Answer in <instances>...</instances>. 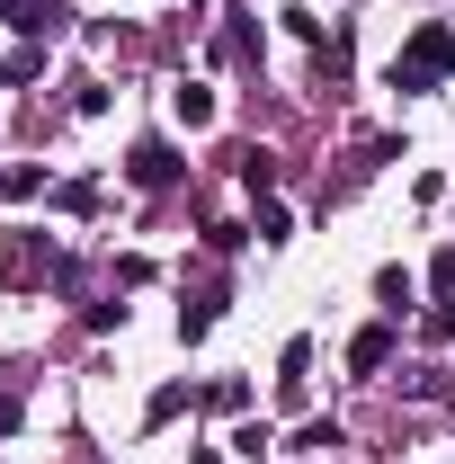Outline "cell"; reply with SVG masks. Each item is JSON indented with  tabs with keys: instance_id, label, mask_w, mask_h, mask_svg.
Masks as SVG:
<instances>
[{
	"instance_id": "1",
	"label": "cell",
	"mask_w": 455,
	"mask_h": 464,
	"mask_svg": "<svg viewBox=\"0 0 455 464\" xmlns=\"http://www.w3.org/2000/svg\"><path fill=\"white\" fill-rule=\"evenodd\" d=\"M447 72H455V27H420L393 54V90H429V81H447Z\"/></svg>"
},
{
	"instance_id": "2",
	"label": "cell",
	"mask_w": 455,
	"mask_h": 464,
	"mask_svg": "<svg viewBox=\"0 0 455 464\" xmlns=\"http://www.w3.org/2000/svg\"><path fill=\"white\" fill-rule=\"evenodd\" d=\"M0 18H9V27H18V36H45V45H54L63 27H72V9H63V0H9V9H0Z\"/></svg>"
},
{
	"instance_id": "3",
	"label": "cell",
	"mask_w": 455,
	"mask_h": 464,
	"mask_svg": "<svg viewBox=\"0 0 455 464\" xmlns=\"http://www.w3.org/2000/svg\"><path fill=\"white\" fill-rule=\"evenodd\" d=\"M125 170H134V188H170L188 161H179L170 143H134V161H125Z\"/></svg>"
},
{
	"instance_id": "4",
	"label": "cell",
	"mask_w": 455,
	"mask_h": 464,
	"mask_svg": "<svg viewBox=\"0 0 455 464\" xmlns=\"http://www.w3.org/2000/svg\"><path fill=\"white\" fill-rule=\"evenodd\" d=\"M384 357H393V322H366V331L348 340V366H357V375H375Z\"/></svg>"
},
{
	"instance_id": "5",
	"label": "cell",
	"mask_w": 455,
	"mask_h": 464,
	"mask_svg": "<svg viewBox=\"0 0 455 464\" xmlns=\"http://www.w3.org/2000/svg\"><path fill=\"white\" fill-rule=\"evenodd\" d=\"M170 116H179V125H215V90H206V81H179V90H170Z\"/></svg>"
},
{
	"instance_id": "6",
	"label": "cell",
	"mask_w": 455,
	"mask_h": 464,
	"mask_svg": "<svg viewBox=\"0 0 455 464\" xmlns=\"http://www.w3.org/2000/svg\"><path fill=\"white\" fill-rule=\"evenodd\" d=\"M429 340H455V304H438V313H429Z\"/></svg>"
},
{
	"instance_id": "7",
	"label": "cell",
	"mask_w": 455,
	"mask_h": 464,
	"mask_svg": "<svg viewBox=\"0 0 455 464\" xmlns=\"http://www.w3.org/2000/svg\"><path fill=\"white\" fill-rule=\"evenodd\" d=\"M429 277H438V295H455V250H438V268H429Z\"/></svg>"
}]
</instances>
